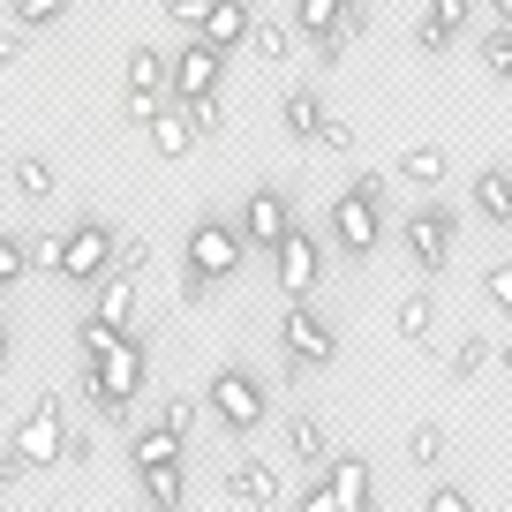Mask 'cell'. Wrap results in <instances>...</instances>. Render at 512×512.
Returning <instances> with one entry per match:
<instances>
[{
  "instance_id": "obj_30",
  "label": "cell",
  "mask_w": 512,
  "mask_h": 512,
  "mask_svg": "<svg viewBox=\"0 0 512 512\" xmlns=\"http://www.w3.org/2000/svg\"><path fill=\"white\" fill-rule=\"evenodd\" d=\"M407 460L430 475V467L445 460V422H415V430H407Z\"/></svg>"
},
{
  "instance_id": "obj_22",
  "label": "cell",
  "mask_w": 512,
  "mask_h": 512,
  "mask_svg": "<svg viewBox=\"0 0 512 512\" xmlns=\"http://www.w3.org/2000/svg\"><path fill=\"white\" fill-rule=\"evenodd\" d=\"M392 181H407V189L437 196V181H445V151H437V144H407L400 159H392Z\"/></svg>"
},
{
  "instance_id": "obj_23",
  "label": "cell",
  "mask_w": 512,
  "mask_h": 512,
  "mask_svg": "<svg viewBox=\"0 0 512 512\" xmlns=\"http://www.w3.org/2000/svg\"><path fill=\"white\" fill-rule=\"evenodd\" d=\"M287 460L324 467V460H332V430H324L317 415H287Z\"/></svg>"
},
{
  "instance_id": "obj_40",
  "label": "cell",
  "mask_w": 512,
  "mask_h": 512,
  "mask_svg": "<svg viewBox=\"0 0 512 512\" xmlns=\"http://www.w3.org/2000/svg\"><path fill=\"white\" fill-rule=\"evenodd\" d=\"M332 16H339V0H294V31H302V38H309V31H324Z\"/></svg>"
},
{
  "instance_id": "obj_46",
  "label": "cell",
  "mask_w": 512,
  "mask_h": 512,
  "mask_svg": "<svg viewBox=\"0 0 512 512\" xmlns=\"http://www.w3.org/2000/svg\"><path fill=\"white\" fill-rule=\"evenodd\" d=\"M332 23H339L347 38H362V31H369V0H339V16H332Z\"/></svg>"
},
{
  "instance_id": "obj_32",
  "label": "cell",
  "mask_w": 512,
  "mask_h": 512,
  "mask_svg": "<svg viewBox=\"0 0 512 512\" xmlns=\"http://www.w3.org/2000/svg\"><path fill=\"white\" fill-rule=\"evenodd\" d=\"M61 249H68V234H53V226H46V234H31V241H23L31 272H46V279H61Z\"/></svg>"
},
{
  "instance_id": "obj_20",
  "label": "cell",
  "mask_w": 512,
  "mask_h": 512,
  "mask_svg": "<svg viewBox=\"0 0 512 512\" xmlns=\"http://www.w3.org/2000/svg\"><path fill=\"white\" fill-rule=\"evenodd\" d=\"M317 121H324V91H309V83H294V91L279 98V128H287L294 144H317Z\"/></svg>"
},
{
  "instance_id": "obj_7",
  "label": "cell",
  "mask_w": 512,
  "mask_h": 512,
  "mask_svg": "<svg viewBox=\"0 0 512 512\" xmlns=\"http://www.w3.org/2000/svg\"><path fill=\"white\" fill-rule=\"evenodd\" d=\"M279 347H287V362H302L309 377H317V369H332L339 332H332V317H324V309L287 302V309H279Z\"/></svg>"
},
{
  "instance_id": "obj_51",
  "label": "cell",
  "mask_w": 512,
  "mask_h": 512,
  "mask_svg": "<svg viewBox=\"0 0 512 512\" xmlns=\"http://www.w3.org/2000/svg\"><path fill=\"white\" fill-rule=\"evenodd\" d=\"M475 8H490V23H497V31H512V0H475Z\"/></svg>"
},
{
  "instance_id": "obj_35",
  "label": "cell",
  "mask_w": 512,
  "mask_h": 512,
  "mask_svg": "<svg viewBox=\"0 0 512 512\" xmlns=\"http://www.w3.org/2000/svg\"><path fill=\"white\" fill-rule=\"evenodd\" d=\"M482 294H490V309L512 324V256L505 264H482Z\"/></svg>"
},
{
  "instance_id": "obj_11",
  "label": "cell",
  "mask_w": 512,
  "mask_h": 512,
  "mask_svg": "<svg viewBox=\"0 0 512 512\" xmlns=\"http://www.w3.org/2000/svg\"><path fill=\"white\" fill-rule=\"evenodd\" d=\"M98 272H113V226L106 219H76L68 226V249H61V279L68 287H91Z\"/></svg>"
},
{
  "instance_id": "obj_19",
  "label": "cell",
  "mask_w": 512,
  "mask_h": 512,
  "mask_svg": "<svg viewBox=\"0 0 512 512\" xmlns=\"http://www.w3.org/2000/svg\"><path fill=\"white\" fill-rule=\"evenodd\" d=\"M91 294H98V302H91V317L121 324V332L136 324V272H98V279H91Z\"/></svg>"
},
{
  "instance_id": "obj_24",
  "label": "cell",
  "mask_w": 512,
  "mask_h": 512,
  "mask_svg": "<svg viewBox=\"0 0 512 512\" xmlns=\"http://www.w3.org/2000/svg\"><path fill=\"white\" fill-rule=\"evenodd\" d=\"M8 181H16V196H31V204H46V196L61 189V174H53V159H38V151H23V159H8Z\"/></svg>"
},
{
  "instance_id": "obj_9",
  "label": "cell",
  "mask_w": 512,
  "mask_h": 512,
  "mask_svg": "<svg viewBox=\"0 0 512 512\" xmlns=\"http://www.w3.org/2000/svg\"><path fill=\"white\" fill-rule=\"evenodd\" d=\"M377 241H384V204L339 189V204H332V249L347 256V264H369V256H377Z\"/></svg>"
},
{
  "instance_id": "obj_8",
  "label": "cell",
  "mask_w": 512,
  "mask_h": 512,
  "mask_svg": "<svg viewBox=\"0 0 512 512\" xmlns=\"http://www.w3.org/2000/svg\"><path fill=\"white\" fill-rule=\"evenodd\" d=\"M61 437H68V392H38L31 415L8 430V445H16L31 467H61Z\"/></svg>"
},
{
  "instance_id": "obj_10",
  "label": "cell",
  "mask_w": 512,
  "mask_h": 512,
  "mask_svg": "<svg viewBox=\"0 0 512 512\" xmlns=\"http://www.w3.org/2000/svg\"><path fill=\"white\" fill-rule=\"evenodd\" d=\"M241 249L249 256H272V241L287 234L294 226V204H287V189H272V181H264V189H249V204H241Z\"/></svg>"
},
{
  "instance_id": "obj_34",
  "label": "cell",
  "mask_w": 512,
  "mask_h": 512,
  "mask_svg": "<svg viewBox=\"0 0 512 512\" xmlns=\"http://www.w3.org/2000/svg\"><path fill=\"white\" fill-rule=\"evenodd\" d=\"M181 113H189V128H196V136H219V128H226L219 91H204V98H181Z\"/></svg>"
},
{
  "instance_id": "obj_28",
  "label": "cell",
  "mask_w": 512,
  "mask_h": 512,
  "mask_svg": "<svg viewBox=\"0 0 512 512\" xmlns=\"http://www.w3.org/2000/svg\"><path fill=\"white\" fill-rule=\"evenodd\" d=\"M8 23L16 31H53V23H68V0H8Z\"/></svg>"
},
{
  "instance_id": "obj_50",
  "label": "cell",
  "mask_w": 512,
  "mask_h": 512,
  "mask_svg": "<svg viewBox=\"0 0 512 512\" xmlns=\"http://www.w3.org/2000/svg\"><path fill=\"white\" fill-rule=\"evenodd\" d=\"M196 16H204V0H166V23H181V31H196Z\"/></svg>"
},
{
  "instance_id": "obj_12",
  "label": "cell",
  "mask_w": 512,
  "mask_h": 512,
  "mask_svg": "<svg viewBox=\"0 0 512 512\" xmlns=\"http://www.w3.org/2000/svg\"><path fill=\"white\" fill-rule=\"evenodd\" d=\"M219 83H226V53L189 31V46L166 61V98H204V91H219Z\"/></svg>"
},
{
  "instance_id": "obj_33",
  "label": "cell",
  "mask_w": 512,
  "mask_h": 512,
  "mask_svg": "<svg viewBox=\"0 0 512 512\" xmlns=\"http://www.w3.org/2000/svg\"><path fill=\"white\" fill-rule=\"evenodd\" d=\"M159 422H166V430L181 437V445H189V437H196V422H204V400H189V392H174V400L159 407Z\"/></svg>"
},
{
  "instance_id": "obj_16",
  "label": "cell",
  "mask_w": 512,
  "mask_h": 512,
  "mask_svg": "<svg viewBox=\"0 0 512 512\" xmlns=\"http://www.w3.org/2000/svg\"><path fill=\"white\" fill-rule=\"evenodd\" d=\"M144 136H151V151H159V159H189V151L204 144V136L189 128V113H181V98H159V113L144 121Z\"/></svg>"
},
{
  "instance_id": "obj_14",
  "label": "cell",
  "mask_w": 512,
  "mask_h": 512,
  "mask_svg": "<svg viewBox=\"0 0 512 512\" xmlns=\"http://www.w3.org/2000/svg\"><path fill=\"white\" fill-rule=\"evenodd\" d=\"M475 23V0H430L422 8V23H415V46L422 53H452V38Z\"/></svg>"
},
{
  "instance_id": "obj_47",
  "label": "cell",
  "mask_w": 512,
  "mask_h": 512,
  "mask_svg": "<svg viewBox=\"0 0 512 512\" xmlns=\"http://www.w3.org/2000/svg\"><path fill=\"white\" fill-rule=\"evenodd\" d=\"M23 46H31V31H16V23H8V31H0V76L23 61Z\"/></svg>"
},
{
  "instance_id": "obj_27",
  "label": "cell",
  "mask_w": 512,
  "mask_h": 512,
  "mask_svg": "<svg viewBox=\"0 0 512 512\" xmlns=\"http://www.w3.org/2000/svg\"><path fill=\"white\" fill-rule=\"evenodd\" d=\"M128 91L166 98V53L159 46H128Z\"/></svg>"
},
{
  "instance_id": "obj_48",
  "label": "cell",
  "mask_w": 512,
  "mask_h": 512,
  "mask_svg": "<svg viewBox=\"0 0 512 512\" xmlns=\"http://www.w3.org/2000/svg\"><path fill=\"white\" fill-rule=\"evenodd\" d=\"M121 113H128V128H144L151 113H159V98H151V91H128V98H121Z\"/></svg>"
},
{
  "instance_id": "obj_52",
  "label": "cell",
  "mask_w": 512,
  "mask_h": 512,
  "mask_svg": "<svg viewBox=\"0 0 512 512\" xmlns=\"http://www.w3.org/2000/svg\"><path fill=\"white\" fill-rule=\"evenodd\" d=\"M497 369H505V377H512V339H505V347H497Z\"/></svg>"
},
{
  "instance_id": "obj_38",
  "label": "cell",
  "mask_w": 512,
  "mask_h": 512,
  "mask_svg": "<svg viewBox=\"0 0 512 512\" xmlns=\"http://www.w3.org/2000/svg\"><path fill=\"white\" fill-rule=\"evenodd\" d=\"M23 272H31V256H23V234H8V226H0V294L16 287Z\"/></svg>"
},
{
  "instance_id": "obj_26",
  "label": "cell",
  "mask_w": 512,
  "mask_h": 512,
  "mask_svg": "<svg viewBox=\"0 0 512 512\" xmlns=\"http://www.w3.org/2000/svg\"><path fill=\"white\" fill-rule=\"evenodd\" d=\"M128 460H136V467H151V460H189V445H181L166 422H151V430L128 437Z\"/></svg>"
},
{
  "instance_id": "obj_3",
  "label": "cell",
  "mask_w": 512,
  "mask_h": 512,
  "mask_svg": "<svg viewBox=\"0 0 512 512\" xmlns=\"http://www.w3.org/2000/svg\"><path fill=\"white\" fill-rule=\"evenodd\" d=\"M400 241H407V264H415L422 279H437L452 264V249H460V211L437 204V196H422V204L400 219Z\"/></svg>"
},
{
  "instance_id": "obj_39",
  "label": "cell",
  "mask_w": 512,
  "mask_h": 512,
  "mask_svg": "<svg viewBox=\"0 0 512 512\" xmlns=\"http://www.w3.org/2000/svg\"><path fill=\"white\" fill-rule=\"evenodd\" d=\"M113 332H121V324H106V317H83V324H76V347H83V362H98Z\"/></svg>"
},
{
  "instance_id": "obj_43",
  "label": "cell",
  "mask_w": 512,
  "mask_h": 512,
  "mask_svg": "<svg viewBox=\"0 0 512 512\" xmlns=\"http://www.w3.org/2000/svg\"><path fill=\"white\" fill-rule=\"evenodd\" d=\"M430 512H475V497L460 482H430Z\"/></svg>"
},
{
  "instance_id": "obj_44",
  "label": "cell",
  "mask_w": 512,
  "mask_h": 512,
  "mask_svg": "<svg viewBox=\"0 0 512 512\" xmlns=\"http://www.w3.org/2000/svg\"><path fill=\"white\" fill-rule=\"evenodd\" d=\"M83 400H91V415L106 422V430H121V422H128V400H113V392H83Z\"/></svg>"
},
{
  "instance_id": "obj_15",
  "label": "cell",
  "mask_w": 512,
  "mask_h": 512,
  "mask_svg": "<svg viewBox=\"0 0 512 512\" xmlns=\"http://www.w3.org/2000/svg\"><path fill=\"white\" fill-rule=\"evenodd\" d=\"M467 211L475 219H490V226H512V166H482L475 181H467Z\"/></svg>"
},
{
  "instance_id": "obj_29",
  "label": "cell",
  "mask_w": 512,
  "mask_h": 512,
  "mask_svg": "<svg viewBox=\"0 0 512 512\" xmlns=\"http://www.w3.org/2000/svg\"><path fill=\"white\" fill-rule=\"evenodd\" d=\"M445 369H452L460 384H467V377H482V369H490V332H467L460 347L445 354Z\"/></svg>"
},
{
  "instance_id": "obj_5",
  "label": "cell",
  "mask_w": 512,
  "mask_h": 512,
  "mask_svg": "<svg viewBox=\"0 0 512 512\" xmlns=\"http://www.w3.org/2000/svg\"><path fill=\"white\" fill-rule=\"evenodd\" d=\"M272 272H279V294H287V302H309V294L324 287V241L309 234L302 219L272 241Z\"/></svg>"
},
{
  "instance_id": "obj_31",
  "label": "cell",
  "mask_w": 512,
  "mask_h": 512,
  "mask_svg": "<svg viewBox=\"0 0 512 512\" xmlns=\"http://www.w3.org/2000/svg\"><path fill=\"white\" fill-rule=\"evenodd\" d=\"M151 256H159L151 234H113V272H151Z\"/></svg>"
},
{
  "instance_id": "obj_1",
  "label": "cell",
  "mask_w": 512,
  "mask_h": 512,
  "mask_svg": "<svg viewBox=\"0 0 512 512\" xmlns=\"http://www.w3.org/2000/svg\"><path fill=\"white\" fill-rule=\"evenodd\" d=\"M204 407H211V422H219L226 437H256L264 422H272V384L256 377V369L226 362L219 377L204 384Z\"/></svg>"
},
{
  "instance_id": "obj_4",
  "label": "cell",
  "mask_w": 512,
  "mask_h": 512,
  "mask_svg": "<svg viewBox=\"0 0 512 512\" xmlns=\"http://www.w3.org/2000/svg\"><path fill=\"white\" fill-rule=\"evenodd\" d=\"M151 377V347L136 332H113L98 362H83V392H113V400H136Z\"/></svg>"
},
{
  "instance_id": "obj_45",
  "label": "cell",
  "mask_w": 512,
  "mask_h": 512,
  "mask_svg": "<svg viewBox=\"0 0 512 512\" xmlns=\"http://www.w3.org/2000/svg\"><path fill=\"white\" fill-rule=\"evenodd\" d=\"M23 475H31V460H23V452H16V445H0V497L16 490V482H23Z\"/></svg>"
},
{
  "instance_id": "obj_53",
  "label": "cell",
  "mask_w": 512,
  "mask_h": 512,
  "mask_svg": "<svg viewBox=\"0 0 512 512\" xmlns=\"http://www.w3.org/2000/svg\"><path fill=\"white\" fill-rule=\"evenodd\" d=\"M8 354H16V347H8V324H0V369H8Z\"/></svg>"
},
{
  "instance_id": "obj_42",
  "label": "cell",
  "mask_w": 512,
  "mask_h": 512,
  "mask_svg": "<svg viewBox=\"0 0 512 512\" xmlns=\"http://www.w3.org/2000/svg\"><path fill=\"white\" fill-rule=\"evenodd\" d=\"M317 144H324V151H354V121L324 113V121H317Z\"/></svg>"
},
{
  "instance_id": "obj_36",
  "label": "cell",
  "mask_w": 512,
  "mask_h": 512,
  "mask_svg": "<svg viewBox=\"0 0 512 512\" xmlns=\"http://www.w3.org/2000/svg\"><path fill=\"white\" fill-rule=\"evenodd\" d=\"M482 68L512 91V31H497V23H490V38H482Z\"/></svg>"
},
{
  "instance_id": "obj_41",
  "label": "cell",
  "mask_w": 512,
  "mask_h": 512,
  "mask_svg": "<svg viewBox=\"0 0 512 512\" xmlns=\"http://www.w3.org/2000/svg\"><path fill=\"white\" fill-rule=\"evenodd\" d=\"M91 460H98V437L91 430H68L61 437V467H91Z\"/></svg>"
},
{
  "instance_id": "obj_6",
  "label": "cell",
  "mask_w": 512,
  "mask_h": 512,
  "mask_svg": "<svg viewBox=\"0 0 512 512\" xmlns=\"http://www.w3.org/2000/svg\"><path fill=\"white\" fill-rule=\"evenodd\" d=\"M181 264H196L204 279H234L241 264H249V249H241V226L219 219V211L189 219V249H181Z\"/></svg>"
},
{
  "instance_id": "obj_17",
  "label": "cell",
  "mask_w": 512,
  "mask_h": 512,
  "mask_svg": "<svg viewBox=\"0 0 512 512\" xmlns=\"http://www.w3.org/2000/svg\"><path fill=\"white\" fill-rule=\"evenodd\" d=\"M196 38L219 53H234L249 38V0H204V16H196Z\"/></svg>"
},
{
  "instance_id": "obj_2",
  "label": "cell",
  "mask_w": 512,
  "mask_h": 512,
  "mask_svg": "<svg viewBox=\"0 0 512 512\" xmlns=\"http://www.w3.org/2000/svg\"><path fill=\"white\" fill-rule=\"evenodd\" d=\"M362 505H377V475L362 452H332L324 467H309L302 512H362Z\"/></svg>"
},
{
  "instance_id": "obj_18",
  "label": "cell",
  "mask_w": 512,
  "mask_h": 512,
  "mask_svg": "<svg viewBox=\"0 0 512 512\" xmlns=\"http://www.w3.org/2000/svg\"><path fill=\"white\" fill-rule=\"evenodd\" d=\"M136 482H144V497L159 512H181L189 505V460H151V467H136Z\"/></svg>"
},
{
  "instance_id": "obj_21",
  "label": "cell",
  "mask_w": 512,
  "mask_h": 512,
  "mask_svg": "<svg viewBox=\"0 0 512 512\" xmlns=\"http://www.w3.org/2000/svg\"><path fill=\"white\" fill-rule=\"evenodd\" d=\"M241 46H249L264 68H287V61H294V23H279V16H249V38H241Z\"/></svg>"
},
{
  "instance_id": "obj_13",
  "label": "cell",
  "mask_w": 512,
  "mask_h": 512,
  "mask_svg": "<svg viewBox=\"0 0 512 512\" xmlns=\"http://www.w3.org/2000/svg\"><path fill=\"white\" fill-rule=\"evenodd\" d=\"M219 490H226V505H256V512H272V505H287V482H279V467L272 460H226V475H219Z\"/></svg>"
},
{
  "instance_id": "obj_37",
  "label": "cell",
  "mask_w": 512,
  "mask_h": 512,
  "mask_svg": "<svg viewBox=\"0 0 512 512\" xmlns=\"http://www.w3.org/2000/svg\"><path fill=\"white\" fill-rule=\"evenodd\" d=\"M211 294H219V279H204L196 264H181V279H174V302H181V309H204Z\"/></svg>"
},
{
  "instance_id": "obj_25",
  "label": "cell",
  "mask_w": 512,
  "mask_h": 512,
  "mask_svg": "<svg viewBox=\"0 0 512 512\" xmlns=\"http://www.w3.org/2000/svg\"><path fill=\"white\" fill-rule=\"evenodd\" d=\"M430 324H437V294H430V287H415L400 309H392V332H400V339H415V347L430 339Z\"/></svg>"
},
{
  "instance_id": "obj_49",
  "label": "cell",
  "mask_w": 512,
  "mask_h": 512,
  "mask_svg": "<svg viewBox=\"0 0 512 512\" xmlns=\"http://www.w3.org/2000/svg\"><path fill=\"white\" fill-rule=\"evenodd\" d=\"M347 189H354V196H369V204H384V196H392V174H354Z\"/></svg>"
}]
</instances>
